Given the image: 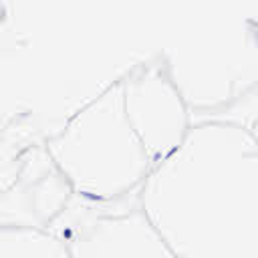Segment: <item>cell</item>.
I'll list each match as a JSON object with an SVG mask.
<instances>
[{
	"instance_id": "5b68a950",
	"label": "cell",
	"mask_w": 258,
	"mask_h": 258,
	"mask_svg": "<svg viewBox=\"0 0 258 258\" xmlns=\"http://www.w3.org/2000/svg\"><path fill=\"white\" fill-rule=\"evenodd\" d=\"M75 198L44 141L2 143L0 226L46 230Z\"/></svg>"
},
{
	"instance_id": "52a82bcc",
	"label": "cell",
	"mask_w": 258,
	"mask_h": 258,
	"mask_svg": "<svg viewBox=\"0 0 258 258\" xmlns=\"http://www.w3.org/2000/svg\"><path fill=\"white\" fill-rule=\"evenodd\" d=\"M0 258H73L67 244L34 228L0 226Z\"/></svg>"
},
{
	"instance_id": "8992f818",
	"label": "cell",
	"mask_w": 258,
	"mask_h": 258,
	"mask_svg": "<svg viewBox=\"0 0 258 258\" xmlns=\"http://www.w3.org/2000/svg\"><path fill=\"white\" fill-rule=\"evenodd\" d=\"M121 87L129 123L157 165L177 151L191 131L189 109L159 50L135 64L121 79Z\"/></svg>"
},
{
	"instance_id": "6da1fadb",
	"label": "cell",
	"mask_w": 258,
	"mask_h": 258,
	"mask_svg": "<svg viewBox=\"0 0 258 258\" xmlns=\"http://www.w3.org/2000/svg\"><path fill=\"white\" fill-rule=\"evenodd\" d=\"M139 204L177 258H258V139L202 123L157 163Z\"/></svg>"
},
{
	"instance_id": "3957f363",
	"label": "cell",
	"mask_w": 258,
	"mask_h": 258,
	"mask_svg": "<svg viewBox=\"0 0 258 258\" xmlns=\"http://www.w3.org/2000/svg\"><path fill=\"white\" fill-rule=\"evenodd\" d=\"M44 143L75 194L93 202L137 198L155 167L129 123L121 81L79 109Z\"/></svg>"
},
{
	"instance_id": "ba28073f",
	"label": "cell",
	"mask_w": 258,
	"mask_h": 258,
	"mask_svg": "<svg viewBox=\"0 0 258 258\" xmlns=\"http://www.w3.org/2000/svg\"><path fill=\"white\" fill-rule=\"evenodd\" d=\"M252 133H254V135H256V139H258V123L254 125V129H252Z\"/></svg>"
},
{
	"instance_id": "277c9868",
	"label": "cell",
	"mask_w": 258,
	"mask_h": 258,
	"mask_svg": "<svg viewBox=\"0 0 258 258\" xmlns=\"http://www.w3.org/2000/svg\"><path fill=\"white\" fill-rule=\"evenodd\" d=\"M48 232L73 258H177L141 210L139 196L103 204L75 194Z\"/></svg>"
},
{
	"instance_id": "7a4b0ae2",
	"label": "cell",
	"mask_w": 258,
	"mask_h": 258,
	"mask_svg": "<svg viewBox=\"0 0 258 258\" xmlns=\"http://www.w3.org/2000/svg\"><path fill=\"white\" fill-rule=\"evenodd\" d=\"M183 97L191 127L258 123V30L252 22H224L159 48Z\"/></svg>"
}]
</instances>
